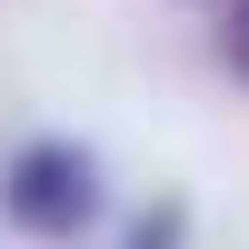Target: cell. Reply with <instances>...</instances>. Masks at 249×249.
Wrapping results in <instances>:
<instances>
[{"instance_id":"obj_2","label":"cell","mask_w":249,"mask_h":249,"mask_svg":"<svg viewBox=\"0 0 249 249\" xmlns=\"http://www.w3.org/2000/svg\"><path fill=\"white\" fill-rule=\"evenodd\" d=\"M120 249H190V210H179V199H150V210L130 219Z\"/></svg>"},{"instance_id":"obj_3","label":"cell","mask_w":249,"mask_h":249,"mask_svg":"<svg viewBox=\"0 0 249 249\" xmlns=\"http://www.w3.org/2000/svg\"><path fill=\"white\" fill-rule=\"evenodd\" d=\"M219 70L249 90V0H219Z\"/></svg>"},{"instance_id":"obj_1","label":"cell","mask_w":249,"mask_h":249,"mask_svg":"<svg viewBox=\"0 0 249 249\" xmlns=\"http://www.w3.org/2000/svg\"><path fill=\"white\" fill-rule=\"evenodd\" d=\"M0 219H10L20 239H90L100 219H110V170H100L90 140H20L10 160H0Z\"/></svg>"}]
</instances>
